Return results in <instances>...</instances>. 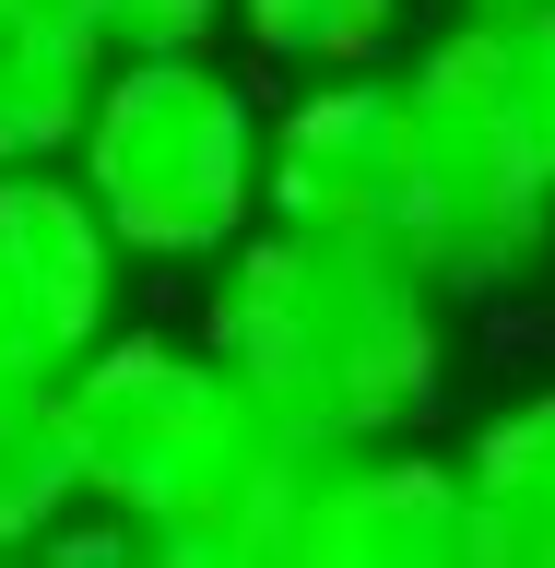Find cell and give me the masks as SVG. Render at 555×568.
I'll list each match as a JSON object with an SVG mask.
<instances>
[{
	"instance_id": "1",
	"label": "cell",
	"mask_w": 555,
	"mask_h": 568,
	"mask_svg": "<svg viewBox=\"0 0 555 568\" xmlns=\"http://www.w3.org/2000/svg\"><path fill=\"white\" fill-rule=\"evenodd\" d=\"M71 450H83V509L119 521V545L154 568H284L296 497H308L319 438L273 426L248 379L213 355V332H154L119 320L60 379Z\"/></svg>"
},
{
	"instance_id": "9",
	"label": "cell",
	"mask_w": 555,
	"mask_h": 568,
	"mask_svg": "<svg viewBox=\"0 0 555 568\" xmlns=\"http://www.w3.org/2000/svg\"><path fill=\"white\" fill-rule=\"evenodd\" d=\"M461 486H473V545H485V568H555V379L508 390V403L461 438Z\"/></svg>"
},
{
	"instance_id": "14",
	"label": "cell",
	"mask_w": 555,
	"mask_h": 568,
	"mask_svg": "<svg viewBox=\"0 0 555 568\" xmlns=\"http://www.w3.org/2000/svg\"><path fill=\"white\" fill-rule=\"evenodd\" d=\"M0 12H12V0H0Z\"/></svg>"
},
{
	"instance_id": "12",
	"label": "cell",
	"mask_w": 555,
	"mask_h": 568,
	"mask_svg": "<svg viewBox=\"0 0 555 568\" xmlns=\"http://www.w3.org/2000/svg\"><path fill=\"white\" fill-rule=\"evenodd\" d=\"M414 0H225V24L248 36V60L260 71H354V60H390V36H402Z\"/></svg>"
},
{
	"instance_id": "8",
	"label": "cell",
	"mask_w": 555,
	"mask_h": 568,
	"mask_svg": "<svg viewBox=\"0 0 555 568\" xmlns=\"http://www.w3.org/2000/svg\"><path fill=\"white\" fill-rule=\"evenodd\" d=\"M95 71L106 36L83 24V0H12L0 12V166H71Z\"/></svg>"
},
{
	"instance_id": "10",
	"label": "cell",
	"mask_w": 555,
	"mask_h": 568,
	"mask_svg": "<svg viewBox=\"0 0 555 568\" xmlns=\"http://www.w3.org/2000/svg\"><path fill=\"white\" fill-rule=\"evenodd\" d=\"M425 48L508 119V142H521L532 166H544V190H555V0H461Z\"/></svg>"
},
{
	"instance_id": "5",
	"label": "cell",
	"mask_w": 555,
	"mask_h": 568,
	"mask_svg": "<svg viewBox=\"0 0 555 568\" xmlns=\"http://www.w3.org/2000/svg\"><path fill=\"white\" fill-rule=\"evenodd\" d=\"M131 320V248L71 166H0V379H71Z\"/></svg>"
},
{
	"instance_id": "4",
	"label": "cell",
	"mask_w": 555,
	"mask_h": 568,
	"mask_svg": "<svg viewBox=\"0 0 555 568\" xmlns=\"http://www.w3.org/2000/svg\"><path fill=\"white\" fill-rule=\"evenodd\" d=\"M402 95H414V213H402V248H414L450 296H508V284H532L544 248H555L544 166L508 142V119H496L438 48L402 60Z\"/></svg>"
},
{
	"instance_id": "2",
	"label": "cell",
	"mask_w": 555,
	"mask_h": 568,
	"mask_svg": "<svg viewBox=\"0 0 555 568\" xmlns=\"http://www.w3.org/2000/svg\"><path fill=\"white\" fill-rule=\"evenodd\" d=\"M202 332L248 379V403L296 438H319V450L402 438L450 403V284L402 237H343V225L260 213L213 261Z\"/></svg>"
},
{
	"instance_id": "3",
	"label": "cell",
	"mask_w": 555,
	"mask_h": 568,
	"mask_svg": "<svg viewBox=\"0 0 555 568\" xmlns=\"http://www.w3.org/2000/svg\"><path fill=\"white\" fill-rule=\"evenodd\" d=\"M260 119L237 71L202 48H106L95 106L71 131V178L119 225L131 273H213L260 225Z\"/></svg>"
},
{
	"instance_id": "11",
	"label": "cell",
	"mask_w": 555,
	"mask_h": 568,
	"mask_svg": "<svg viewBox=\"0 0 555 568\" xmlns=\"http://www.w3.org/2000/svg\"><path fill=\"white\" fill-rule=\"evenodd\" d=\"M83 509L60 379H0V557H48V532Z\"/></svg>"
},
{
	"instance_id": "13",
	"label": "cell",
	"mask_w": 555,
	"mask_h": 568,
	"mask_svg": "<svg viewBox=\"0 0 555 568\" xmlns=\"http://www.w3.org/2000/svg\"><path fill=\"white\" fill-rule=\"evenodd\" d=\"M83 24L106 48H202L225 24V0H83Z\"/></svg>"
},
{
	"instance_id": "7",
	"label": "cell",
	"mask_w": 555,
	"mask_h": 568,
	"mask_svg": "<svg viewBox=\"0 0 555 568\" xmlns=\"http://www.w3.org/2000/svg\"><path fill=\"white\" fill-rule=\"evenodd\" d=\"M284 568H485L461 450H425L414 426L319 450L296 532H284Z\"/></svg>"
},
{
	"instance_id": "6",
	"label": "cell",
	"mask_w": 555,
	"mask_h": 568,
	"mask_svg": "<svg viewBox=\"0 0 555 568\" xmlns=\"http://www.w3.org/2000/svg\"><path fill=\"white\" fill-rule=\"evenodd\" d=\"M260 213L402 237V213H414V95H402V71L390 60L296 71V95L260 119Z\"/></svg>"
}]
</instances>
